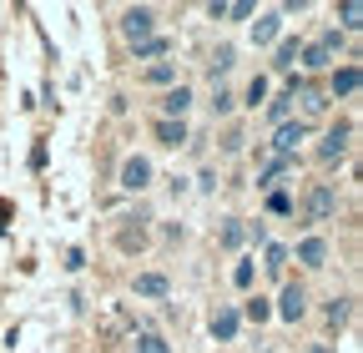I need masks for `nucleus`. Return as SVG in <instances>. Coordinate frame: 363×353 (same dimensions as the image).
<instances>
[{"mask_svg":"<svg viewBox=\"0 0 363 353\" xmlns=\"http://www.w3.org/2000/svg\"><path fill=\"white\" fill-rule=\"evenodd\" d=\"M238 308H217V313H212V338H222V343H233L238 338Z\"/></svg>","mask_w":363,"mask_h":353,"instance_id":"obj_9","label":"nucleus"},{"mask_svg":"<svg viewBox=\"0 0 363 353\" xmlns=\"http://www.w3.org/2000/svg\"><path fill=\"white\" fill-rule=\"evenodd\" d=\"M172 76H177V66H172V61H162V66H152V71H147V81H152V86H167Z\"/></svg>","mask_w":363,"mask_h":353,"instance_id":"obj_21","label":"nucleus"},{"mask_svg":"<svg viewBox=\"0 0 363 353\" xmlns=\"http://www.w3.org/2000/svg\"><path fill=\"white\" fill-rule=\"evenodd\" d=\"M333 51H338V30H328L323 40H318V46H308V51H303V66H308V71L328 66V61H333Z\"/></svg>","mask_w":363,"mask_h":353,"instance_id":"obj_5","label":"nucleus"},{"mask_svg":"<svg viewBox=\"0 0 363 353\" xmlns=\"http://www.w3.org/2000/svg\"><path fill=\"white\" fill-rule=\"evenodd\" d=\"M247 16H252L247 0H238V6H222V21H247Z\"/></svg>","mask_w":363,"mask_h":353,"instance_id":"obj_26","label":"nucleus"},{"mask_svg":"<svg viewBox=\"0 0 363 353\" xmlns=\"http://www.w3.org/2000/svg\"><path fill=\"white\" fill-rule=\"evenodd\" d=\"M298 142H308V121H283L278 137H272V152H278V157H298Z\"/></svg>","mask_w":363,"mask_h":353,"instance_id":"obj_4","label":"nucleus"},{"mask_svg":"<svg viewBox=\"0 0 363 353\" xmlns=\"http://www.w3.org/2000/svg\"><path fill=\"white\" fill-rule=\"evenodd\" d=\"M293 56H298V40H283V46H278V61H272V66L288 71V66H293Z\"/></svg>","mask_w":363,"mask_h":353,"instance_id":"obj_23","label":"nucleus"},{"mask_svg":"<svg viewBox=\"0 0 363 353\" xmlns=\"http://www.w3.org/2000/svg\"><path fill=\"white\" fill-rule=\"evenodd\" d=\"M288 167H293V157H272V162H267V172L257 176V187H272V182H278V172H288Z\"/></svg>","mask_w":363,"mask_h":353,"instance_id":"obj_18","label":"nucleus"},{"mask_svg":"<svg viewBox=\"0 0 363 353\" xmlns=\"http://www.w3.org/2000/svg\"><path fill=\"white\" fill-rule=\"evenodd\" d=\"M267 207H272V212H293V197H288V192H272Z\"/></svg>","mask_w":363,"mask_h":353,"instance_id":"obj_29","label":"nucleus"},{"mask_svg":"<svg viewBox=\"0 0 363 353\" xmlns=\"http://www.w3.org/2000/svg\"><path fill=\"white\" fill-rule=\"evenodd\" d=\"M252 278H257L252 262H238V268H233V283H238V288H252Z\"/></svg>","mask_w":363,"mask_h":353,"instance_id":"obj_27","label":"nucleus"},{"mask_svg":"<svg viewBox=\"0 0 363 353\" xmlns=\"http://www.w3.org/2000/svg\"><path fill=\"white\" fill-rule=\"evenodd\" d=\"M262 96H267V81H262V76H257V81H252V86H247V101H252V106H257V101H262Z\"/></svg>","mask_w":363,"mask_h":353,"instance_id":"obj_30","label":"nucleus"},{"mask_svg":"<svg viewBox=\"0 0 363 353\" xmlns=\"http://www.w3.org/2000/svg\"><path fill=\"white\" fill-rule=\"evenodd\" d=\"M136 293H142V298H167V278L162 273H142V278H136Z\"/></svg>","mask_w":363,"mask_h":353,"instance_id":"obj_13","label":"nucleus"},{"mask_svg":"<svg viewBox=\"0 0 363 353\" xmlns=\"http://www.w3.org/2000/svg\"><path fill=\"white\" fill-rule=\"evenodd\" d=\"M283 262H288V247H267V268L272 273H283Z\"/></svg>","mask_w":363,"mask_h":353,"instance_id":"obj_28","label":"nucleus"},{"mask_svg":"<svg viewBox=\"0 0 363 353\" xmlns=\"http://www.w3.org/2000/svg\"><path fill=\"white\" fill-rule=\"evenodd\" d=\"M227 71H233V46H222V51L212 56V66H207V76L217 81V76H227Z\"/></svg>","mask_w":363,"mask_h":353,"instance_id":"obj_19","label":"nucleus"},{"mask_svg":"<svg viewBox=\"0 0 363 353\" xmlns=\"http://www.w3.org/2000/svg\"><path fill=\"white\" fill-rule=\"evenodd\" d=\"M131 353H172V348H167V343H162L157 333H142V338H136V348H131Z\"/></svg>","mask_w":363,"mask_h":353,"instance_id":"obj_20","label":"nucleus"},{"mask_svg":"<svg viewBox=\"0 0 363 353\" xmlns=\"http://www.w3.org/2000/svg\"><path fill=\"white\" fill-rule=\"evenodd\" d=\"M278 30H283V11H267V16H257V26H252V40H257V46H267V40H278Z\"/></svg>","mask_w":363,"mask_h":353,"instance_id":"obj_11","label":"nucleus"},{"mask_svg":"<svg viewBox=\"0 0 363 353\" xmlns=\"http://www.w3.org/2000/svg\"><path fill=\"white\" fill-rule=\"evenodd\" d=\"M157 142L162 147H182L187 142V121H157Z\"/></svg>","mask_w":363,"mask_h":353,"instance_id":"obj_12","label":"nucleus"},{"mask_svg":"<svg viewBox=\"0 0 363 353\" xmlns=\"http://www.w3.org/2000/svg\"><path fill=\"white\" fill-rule=\"evenodd\" d=\"M348 137H353L348 126H333L328 137H323V147H318V162H328V167H333V162H338V157L348 152Z\"/></svg>","mask_w":363,"mask_h":353,"instance_id":"obj_7","label":"nucleus"},{"mask_svg":"<svg viewBox=\"0 0 363 353\" xmlns=\"http://www.w3.org/2000/svg\"><path fill=\"white\" fill-rule=\"evenodd\" d=\"M333 91H338V96H353V91H358V66L333 71Z\"/></svg>","mask_w":363,"mask_h":353,"instance_id":"obj_14","label":"nucleus"},{"mask_svg":"<svg viewBox=\"0 0 363 353\" xmlns=\"http://www.w3.org/2000/svg\"><path fill=\"white\" fill-rule=\"evenodd\" d=\"M217 242H222V247H242V242H247V223H227Z\"/></svg>","mask_w":363,"mask_h":353,"instance_id":"obj_16","label":"nucleus"},{"mask_svg":"<svg viewBox=\"0 0 363 353\" xmlns=\"http://www.w3.org/2000/svg\"><path fill=\"white\" fill-rule=\"evenodd\" d=\"M167 51H172V40L152 35V40H142V46H136V61H157V56H167Z\"/></svg>","mask_w":363,"mask_h":353,"instance_id":"obj_15","label":"nucleus"},{"mask_svg":"<svg viewBox=\"0 0 363 353\" xmlns=\"http://www.w3.org/2000/svg\"><path fill=\"white\" fill-rule=\"evenodd\" d=\"M187 106H192V91H187V86H172V91L162 96V121H182Z\"/></svg>","mask_w":363,"mask_h":353,"instance_id":"obj_6","label":"nucleus"},{"mask_svg":"<svg viewBox=\"0 0 363 353\" xmlns=\"http://www.w3.org/2000/svg\"><path fill=\"white\" fill-rule=\"evenodd\" d=\"M338 16H343V30H358L363 26V6H358V0H343Z\"/></svg>","mask_w":363,"mask_h":353,"instance_id":"obj_17","label":"nucleus"},{"mask_svg":"<svg viewBox=\"0 0 363 353\" xmlns=\"http://www.w3.org/2000/svg\"><path fill=\"white\" fill-rule=\"evenodd\" d=\"M323 257H328V242L323 237H303L298 242V262H303V268H323Z\"/></svg>","mask_w":363,"mask_h":353,"instance_id":"obj_10","label":"nucleus"},{"mask_svg":"<svg viewBox=\"0 0 363 353\" xmlns=\"http://www.w3.org/2000/svg\"><path fill=\"white\" fill-rule=\"evenodd\" d=\"M152 30H157V11H147V6H131V11L121 16V35L131 40V46L152 40Z\"/></svg>","mask_w":363,"mask_h":353,"instance_id":"obj_1","label":"nucleus"},{"mask_svg":"<svg viewBox=\"0 0 363 353\" xmlns=\"http://www.w3.org/2000/svg\"><path fill=\"white\" fill-rule=\"evenodd\" d=\"M333 207H338V192H333V187H313V192H308V202H303V223H308V228L328 223Z\"/></svg>","mask_w":363,"mask_h":353,"instance_id":"obj_2","label":"nucleus"},{"mask_svg":"<svg viewBox=\"0 0 363 353\" xmlns=\"http://www.w3.org/2000/svg\"><path fill=\"white\" fill-rule=\"evenodd\" d=\"M278 313H283L288 323H298V318L308 313V293H303L298 283H288V288H283V303H278Z\"/></svg>","mask_w":363,"mask_h":353,"instance_id":"obj_8","label":"nucleus"},{"mask_svg":"<svg viewBox=\"0 0 363 353\" xmlns=\"http://www.w3.org/2000/svg\"><path fill=\"white\" fill-rule=\"evenodd\" d=\"M288 111H293V96H278V101H272V106H267V116H272V121H278V126L288 121Z\"/></svg>","mask_w":363,"mask_h":353,"instance_id":"obj_24","label":"nucleus"},{"mask_svg":"<svg viewBox=\"0 0 363 353\" xmlns=\"http://www.w3.org/2000/svg\"><path fill=\"white\" fill-rule=\"evenodd\" d=\"M121 187L126 192H147L152 187V162L147 157H126L121 162Z\"/></svg>","mask_w":363,"mask_h":353,"instance_id":"obj_3","label":"nucleus"},{"mask_svg":"<svg viewBox=\"0 0 363 353\" xmlns=\"http://www.w3.org/2000/svg\"><path fill=\"white\" fill-rule=\"evenodd\" d=\"M247 318H252V323H267V318H272V308H267V298H252V303H247Z\"/></svg>","mask_w":363,"mask_h":353,"instance_id":"obj_22","label":"nucleus"},{"mask_svg":"<svg viewBox=\"0 0 363 353\" xmlns=\"http://www.w3.org/2000/svg\"><path fill=\"white\" fill-rule=\"evenodd\" d=\"M328 323H333V328H343V323H348V298H333V308H328Z\"/></svg>","mask_w":363,"mask_h":353,"instance_id":"obj_25","label":"nucleus"}]
</instances>
